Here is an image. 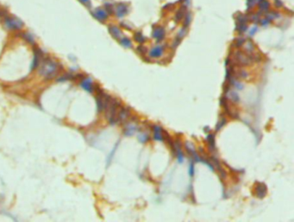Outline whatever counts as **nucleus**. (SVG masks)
<instances>
[{
	"mask_svg": "<svg viewBox=\"0 0 294 222\" xmlns=\"http://www.w3.org/2000/svg\"><path fill=\"white\" fill-rule=\"evenodd\" d=\"M58 71H59L58 63L49 58H46L43 60L40 67L39 74L47 79H52L57 74Z\"/></svg>",
	"mask_w": 294,
	"mask_h": 222,
	"instance_id": "1",
	"label": "nucleus"
},
{
	"mask_svg": "<svg viewBox=\"0 0 294 222\" xmlns=\"http://www.w3.org/2000/svg\"><path fill=\"white\" fill-rule=\"evenodd\" d=\"M5 26L10 30H20L23 27V22L14 16L6 17L4 20Z\"/></svg>",
	"mask_w": 294,
	"mask_h": 222,
	"instance_id": "2",
	"label": "nucleus"
},
{
	"mask_svg": "<svg viewBox=\"0 0 294 222\" xmlns=\"http://www.w3.org/2000/svg\"><path fill=\"white\" fill-rule=\"evenodd\" d=\"M267 193V189L266 185L263 182H255L254 186V191L253 194L254 196H256L259 199H263L264 197L266 195Z\"/></svg>",
	"mask_w": 294,
	"mask_h": 222,
	"instance_id": "3",
	"label": "nucleus"
},
{
	"mask_svg": "<svg viewBox=\"0 0 294 222\" xmlns=\"http://www.w3.org/2000/svg\"><path fill=\"white\" fill-rule=\"evenodd\" d=\"M130 117V111L129 108L127 106H122L119 108L117 111V124H124L129 120V118Z\"/></svg>",
	"mask_w": 294,
	"mask_h": 222,
	"instance_id": "4",
	"label": "nucleus"
},
{
	"mask_svg": "<svg viewBox=\"0 0 294 222\" xmlns=\"http://www.w3.org/2000/svg\"><path fill=\"white\" fill-rule=\"evenodd\" d=\"M79 85L84 90H86L88 93H93V90H94V85H93V79L89 78V77L83 78L81 79Z\"/></svg>",
	"mask_w": 294,
	"mask_h": 222,
	"instance_id": "5",
	"label": "nucleus"
},
{
	"mask_svg": "<svg viewBox=\"0 0 294 222\" xmlns=\"http://www.w3.org/2000/svg\"><path fill=\"white\" fill-rule=\"evenodd\" d=\"M139 130V128L137 126V125L136 123H129V124H127L126 126L124 128V133L125 136H128V137H131L133 136L137 131Z\"/></svg>",
	"mask_w": 294,
	"mask_h": 222,
	"instance_id": "6",
	"label": "nucleus"
},
{
	"mask_svg": "<svg viewBox=\"0 0 294 222\" xmlns=\"http://www.w3.org/2000/svg\"><path fill=\"white\" fill-rule=\"evenodd\" d=\"M152 130L154 132V139L156 141H163L162 137V128L157 125L152 126Z\"/></svg>",
	"mask_w": 294,
	"mask_h": 222,
	"instance_id": "7",
	"label": "nucleus"
},
{
	"mask_svg": "<svg viewBox=\"0 0 294 222\" xmlns=\"http://www.w3.org/2000/svg\"><path fill=\"white\" fill-rule=\"evenodd\" d=\"M206 141L208 143L210 150L211 152H214L216 150V143H215V135L214 134H210L206 138Z\"/></svg>",
	"mask_w": 294,
	"mask_h": 222,
	"instance_id": "8",
	"label": "nucleus"
},
{
	"mask_svg": "<svg viewBox=\"0 0 294 222\" xmlns=\"http://www.w3.org/2000/svg\"><path fill=\"white\" fill-rule=\"evenodd\" d=\"M41 55H42V53L39 49H36L35 51V58H34V61H33V63H32L31 69H35V67H37V66L39 64V60H40Z\"/></svg>",
	"mask_w": 294,
	"mask_h": 222,
	"instance_id": "9",
	"label": "nucleus"
},
{
	"mask_svg": "<svg viewBox=\"0 0 294 222\" xmlns=\"http://www.w3.org/2000/svg\"><path fill=\"white\" fill-rule=\"evenodd\" d=\"M226 94H230L229 95V97L228 96H226L228 99H230L232 102H234V103H238L239 102V100H240V98H239V96H238V94H236V92H235V91H231V90H230Z\"/></svg>",
	"mask_w": 294,
	"mask_h": 222,
	"instance_id": "10",
	"label": "nucleus"
},
{
	"mask_svg": "<svg viewBox=\"0 0 294 222\" xmlns=\"http://www.w3.org/2000/svg\"><path fill=\"white\" fill-rule=\"evenodd\" d=\"M162 51H163V48H161V47L154 48L151 50V52H150V56L154 57V58H158V57H160L162 55Z\"/></svg>",
	"mask_w": 294,
	"mask_h": 222,
	"instance_id": "11",
	"label": "nucleus"
},
{
	"mask_svg": "<svg viewBox=\"0 0 294 222\" xmlns=\"http://www.w3.org/2000/svg\"><path fill=\"white\" fill-rule=\"evenodd\" d=\"M138 140H139L141 143H147V142L149 140V136L148 135V133L142 131V132L140 133L139 136H138Z\"/></svg>",
	"mask_w": 294,
	"mask_h": 222,
	"instance_id": "12",
	"label": "nucleus"
},
{
	"mask_svg": "<svg viewBox=\"0 0 294 222\" xmlns=\"http://www.w3.org/2000/svg\"><path fill=\"white\" fill-rule=\"evenodd\" d=\"M94 15H95V16H96L97 18H98V19H100V20H104V19H105V18L107 17L106 13H105L104 11H102V10H97Z\"/></svg>",
	"mask_w": 294,
	"mask_h": 222,
	"instance_id": "13",
	"label": "nucleus"
},
{
	"mask_svg": "<svg viewBox=\"0 0 294 222\" xmlns=\"http://www.w3.org/2000/svg\"><path fill=\"white\" fill-rule=\"evenodd\" d=\"M110 31L111 33V35H112L114 37H116V38H118V37L121 35V32H120V30H119L117 28H116V27H110Z\"/></svg>",
	"mask_w": 294,
	"mask_h": 222,
	"instance_id": "14",
	"label": "nucleus"
},
{
	"mask_svg": "<svg viewBox=\"0 0 294 222\" xmlns=\"http://www.w3.org/2000/svg\"><path fill=\"white\" fill-rule=\"evenodd\" d=\"M23 37L28 43H34V37L31 35L30 34H29V33H23Z\"/></svg>",
	"mask_w": 294,
	"mask_h": 222,
	"instance_id": "15",
	"label": "nucleus"
},
{
	"mask_svg": "<svg viewBox=\"0 0 294 222\" xmlns=\"http://www.w3.org/2000/svg\"><path fill=\"white\" fill-rule=\"evenodd\" d=\"M227 123V120L225 119V118H221V120L217 123V128H216V130L217 131H219L221 128H223V127L224 126V125Z\"/></svg>",
	"mask_w": 294,
	"mask_h": 222,
	"instance_id": "16",
	"label": "nucleus"
},
{
	"mask_svg": "<svg viewBox=\"0 0 294 222\" xmlns=\"http://www.w3.org/2000/svg\"><path fill=\"white\" fill-rule=\"evenodd\" d=\"M163 35H164V31L163 30H157L154 33V36H155V38H157V39H162V37H163Z\"/></svg>",
	"mask_w": 294,
	"mask_h": 222,
	"instance_id": "17",
	"label": "nucleus"
},
{
	"mask_svg": "<svg viewBox=\"0 0 294 222\" xmlns=\"http://www.w3.org/2000/svg\"><path fill=\"white\" fill-rule=\"evenodd\" d=\"M121 44H123L124 47H126V48L131 47V42L129 39H127V38H124L123 40H121Z\"/></svg>",
	"mask_w": 294,
	"mask_h": 222,
	"instance_id": "18",
	"label": "nucleus"
},
{
	"mask_svg": "<svg viewBox=\"0 0 294 222\" xmlns=\"http://www.w3.org/2000/svg\"><path fill=\"white\" fill-rule=\"evenodd\" d=\"M189 174L191 176H193L194 174V165H193V162H192L190 163V168H189Z\"/></svg>",
	"mask_w": 294,
	"mask_h": 222,
	"instance_id": "19",
	"label": "nucleus"
},
{
	"mask_svg": "<svg viewBox=\"0 0 294 222\" xmlns=\"http://www.w3.org/2000/svg\"><path fill=\"white\" fill-rule=\"evenodd\" d=\"M80 1H81V3H83V4H86V3L89 2V0H80Z\"/></svg>",
	"mask_w": 294,
	"mask_h": 222,
	"instance_id": "20",
	"label": "nucleus"
}]
</instances>
